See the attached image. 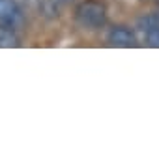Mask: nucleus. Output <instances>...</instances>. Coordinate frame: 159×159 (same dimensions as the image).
<instances>
[{"instance_id": "3", "label": "nucleus", "mask_w": 159, "mask_h": 159, "mask_svg": "<svg viewBox=\"0 0 159 159\" xmlns=\"http://www.w3.org/2000/svg\"><path fill=\"white\" fill-rule=\"evenodd\" d=\"M107 43L112 45V47L129 49V47H135L137 45V36L127 26H112L109 30V34H107Z\"/></svg>"}, {"instance_id": "6", "label": "nucleus", "mask_w": 159, "mask_h": 159, "mask_svg": "<svg viewBox=\"0 0 159 159\" xmlns=\"http://www.w3.org/2000/svg\"><path fill=\"white\" fill-rule=\"evenodd\" d=\"M142 34H144V39H146V43H148L150 47L159 49V26L150 28V30H146V32H142Z\"/></svg>"}, {"instance_id": "5", "label": "nucleus", "mask_w": 159, "mask_h": 159, "mask_svg": "<svg viewBox=\"0 0 159 159\" xmlns=\"http://www.w3.org/2000/svg\"><path fill=\"white\" fill-rule=\"evenodd\" d=\"M159 26V13H152V15H144L142 19H139V28L142 32Z\"/></svg>"}, {"instance_id": "1", "label": "nucleus", "mask_w": 159, "mask_h": 159, "mask_svg": "<svg viewBox=\"0 0 159 159\" xmlns=\"http://www.w3.org/2000/svg\"><path fill=\"white\" fill-rule=\"evenodd\" d=\"M75 19L86 30H99L107 25V8L99 0H83L75 10Z\"/></svg>"}, {"instance_id": "2", "label": "nucleus", "mask_w": 159, "mask_h": 159, "mask_svg": "<svg viewBox=\"0 0 159 159\" xmlns=\"http://www.w3.org/2000/svg\"><path fill=\"white\" fill-rule=\"evenodd\" d=\"M0 25L13 30L25 25V13L17 0H0Z\"/></svg>"}, {"instance_id": "7", "label": "nucleus", "mask_w": 159, "mask_h": 159, "mask_svg": "<svg viewBox=\"0 0 159 159\" xmlns=\"http://www.w3.org/2000/svg\"><path fill=\"white\" fill-rule=\"evenodd\" d=\"M58 2H60V4H66V2H69V0H58Z\"/></svg>"}, {"instance_id": "4", "label": "nucleus", "mask_w": 159, "mask_h": 159, "mask_svg": "<svg viewBox=\"0 0 159 159\" xmlns=\"http://www.w3.org/2000/svg\"><path fill=\"white\" fill-rule=\"evenodd\" d=\"M0 47H2V49L19 47V36L15 34L13 28H8V26L0 25Z\"/></svg>"}]
</instances>
